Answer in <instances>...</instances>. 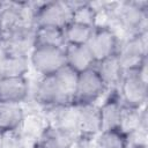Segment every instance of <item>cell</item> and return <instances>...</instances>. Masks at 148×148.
I'll return each mask as SVG.
<instances>
[{"instance_id":"cell-21","label":"cell","mask_w":148,"mask_h":148,"mask_svg":"<svg viewBox=\"0 0 148 148\" xmlns=\"http://www.w3.org/2000/svg\"><path fill=\"white\" fill-rule=\"evenodd\" d=\"M23 136L18 130L5 131L1 138V148H23Z\"/></svg>"},{"instance_id":"cell-23","label":"cell","mask_w":148,"mask_h":148,"mask_svg":"<svg viewBox=\"0 0 148 148\" xmlns=\"http://www.w3.org/2000/svg\"><path fill=\"white\" fill-rule=\"evenodd\" d=\"M1 138H2V132H0V148H1Z\"/></svg>"},{"instance_id":"cell-10","label":"cell","mask_w":148,"mask_h":148,"mask_svg":"<svg viewBox=\"0 0 148 148\" xmlns=\"http://www.w3.org/2000/svg\"><path fill=\"white\" fill-rule=\"evenodd\" d=\"M76 131L49 125L38 136L37 148H72L75 145Z\"/></svg>"},{"instance_id":"cell-11","label":"cell","mask_w":148,"mask_h":148,"mask_svg":"<svg viewBox=\"0 0 148 148\" xmlns=\"http://www.w3.org/2000/svg\"><path fill=\"white\" fill-rule=\"evenodd\" d=\"M29 92V84L24 76L0 79V101L21 103Z\"/></svg>"},{"instance_id":"cell-7","label":"cell","mask_w":148,"mask_h":148,"mask_svg":"<svg viewBox=\"0 0 148 148\" xmlns=\"http://www.w3.org/2000/svg\"><path fill=\"white\" fill-rule=\"evenodd\" d=\"M106 89L95 67L79 73L74 101L79 104L94 103Z\"/></svg>"},{"instance_id":"cell-20","label":"cell","mask_w":148,"mask_h":148,"mask_svg":"<svg viewBox=\"0 0 148 148\" xmlns=\"http://www.w3.org/2000/svg\"><path fill=\"white\" fill-rule=\"evenodd\" d=\"M127 135L119 130H109L101 132L96 142V148H127Z\"/></svg>"},{"instance_id":"cell-3","label":"cell","mask_w":148,"mask_h":148,"mask_svg":"<svg viewBox=\"0 0 148 148\" xmlns=\"http://www.w3.org/2000/svg\"><path fill=\"white\" fill-rule=\"evenodd\" d=\"M29 61L42 76L56 74L60 68L66 66L65 46H34L29 54Z\"/></svg>"},{"instance_id":"cell-5","label":"cell","mask_w":148,"mask_h":148,"mask_svg":"<svg viewBox=\"0 0 148 148\" xmlns=\"http://www.w3.org/2000/svg\"><path fill=\"white\" fill-rule=\"evenodd\" d=\"M72 16L73 12L68 7L67 2H42L36 12L35 25L64 29L69 22H72Z\"/></svg>"},{"instance_id":"cell-1","label":"cell","mask_w":148,"mask_h":148,"mask_svg":"<svg viewBox=\"0 0 148 148\" xmlns=\"http://www.w3.org/2000/svg\"><path fill=\"white\" fill-rule=\"evenodd\" d=\"M120 91L125 106L140 109L147 101V60L140 67L124 71Z\"/></svg>"},{"instance_id":"cell-19","label":"cell","mask_w":148,"mask_h":148,"mask_svg":"<svg viewBox=\"0 0 148 148\" xmlns=\"http://www.w3.org/2000/svg\"><path fill=\"white\" fill-rule=\"evenodd\" d=\"M140 120H141V108H130L123 106L119 131L125 135H130L136 130H140Z\"/></svg>"},{"instance_id":"cell-9","label":"cell","mask_w":148,"mask_h":148,"mask_svg":"<svg viewBox=\"0 0 148 148\" xmlns=\"http://www.w3.org/2000/svg\"><path fill=\"white\" fill-rule=\"evenodd\" d=\"M75 130L83 135H94L101 133L102 120L99 106L94 103L79 104L76 106L75 116Z\"/></svg>"},{"instance_id":"cell-6","label":"cell","mask_w":148,"mask_h":148,"mask_svg":"<svg viewBox=\"0 0 148 148\" xmlns=\"http://www.w3.org/2000/svg\"><path fill=\"white\" fill-rule=\"evenodd\" d=\"M147 31L128 37L119 45L117 57L124 71L134 69L147 60Z\"/></svg>"},{"instance_id":"cell-18","label":"cell","mask_w":148,"mask_h":148,"mask_svg":"<svg viewBox=\"0 0 148 148\" xmlns=\"http://www.w3.org/2000/svg\"><path fill=\"white\" fill-rule=\"evenodd\" d=\"M27 72H28V58L27 57L7 56L0 64V79L24 76Z\"/></svg>"},{"instance_id":"cell-4","label":"cell","mask_w":148,"mask_h":148,"mask_svg":"<svg viewBox=\"0 0 148 148\" xmlns=\"http://www.w3.org/2000/svg\"><path fill=\"white\" fill-rule=\"evenodd\" d=\"M147 2H124L112 10V16L131 36L147 31Z\"/></svg>"},{"instance_id":"cell-12","label":"cell","mask_w":148,"mask_h":148,"mask_svg":"<svg viewBox=\"0 0 148 148\" xmlns=\"http://www.w3.org/2000/svg\"><path fill=\"white\" fill-rule=\"evenodd\" d=\"M66 65L74 69L76 73L84 72L95 67V59L86 45H65Z\"/></svg>"},{"instance_id":"cell-22","label":"cell","mask_w":148,"mask_h":148,"mask_svg":"<svg viewBox=\"0 0 148 148\" xmlns=\"http://www.w3.org/2000/svg\"><path fill=\"white\" fill-rule=\"evenodd\" d=\"M132 148H147V145H133Z\"/></svg>"},{"instance_id":"cell-2","label":"cell","mask_w":148,"mask_h":148,"mask_svg":"<svg viewBox=\"0 0 148 148\" xmlns=\"http://www.w3.org/2000/svg\"><path fill=\"white\" fill-rule=\"evenodd\" d=\"M35 98L39 104L47 108L69 105L74 101L56 74L40 77L36 86Z\"/></svg>"},{"instance_id":"cell-17","label":"cell","mask_w":148,"mask_h":148,"mask_svg":"<svg viewBox=\"0 0 148 148\" xmlns=\"http://www.w3.org/2000/svg\"><path fill=\"white\" fill-rule=\"evenodd\" d=\"M121 109H123V106L118 103V101H114V99H110V101L105 102L99 108L101 120H102V131L119 130Z\"/></svg>"},{"instance_id":"cell-14","label":"cell","mask_w":148,"mask_h":148,"mask_svg":"<svg viewBox=\"0 0 148 148\" xmlns=\"http://www.w3.org/2000/svg\"><path fill=\"white\" fill-rule=\"evenodd\" d=\"M96 64L97 66H95V69L97 71L98 75L101 76L106 88L120 83V80L124 74V69L120 65L117 54L105 58L101 61H97Z\"/></svg>"},{"instance_id":"cell-8","label":"cell","mask_w":148,"mask_h":148,"mask_svg":"<svg viewBox=\"0 0 148 148\" xmlns=\"http://www.w3.org/2000/svg\"><path fill=\"white\" fill-rule=\"evenodd\" d=\"M89 47L95 61H101L105 58L117 54L119 49L118 37L109 27H95L94 34L89 39Z\"/></svg>"},{"instance_id":"cell-15","label":"cell","mask_w":148,"mask_h":148,"mask_svg":"<svg viewBox=\"0 0 148 148\" xmlns=\"http://www.w3.org/2000/svg\"><path fill=\"white\" fill-rule=\"evenodd\" d=\"M95 27L81 24L77 22H69L64 28L65 45H86L94 34Z\"/></svg>"},{"instance_id":"cell-16","label":"cell","mask_w":148,"mask_h":148,"mask_svg":"<svg viewBox=\"0 0 148 148\" xmlns=\"http://www.w3.org/2000/svg\"><path fill=\"white\" fill-rule=\"evenodd\" d=\"M35 46L64 47L65 46L64 29L53 28V27H36Z\"/></svg>"},{"instance_id":"cell-13","label":"cell","mask_w":148,"mask_h":148,"mask_svg":"<svg viewBox=\"0 0 148 148\" xmlns=\"http://www.w3.org/2000/svg\"><path fill=\"white\" fill-rule=\"evenodd\" d=\"M24 116L21 103L0 101V132L20 130Z\"/></svg>"}]
</instances>
